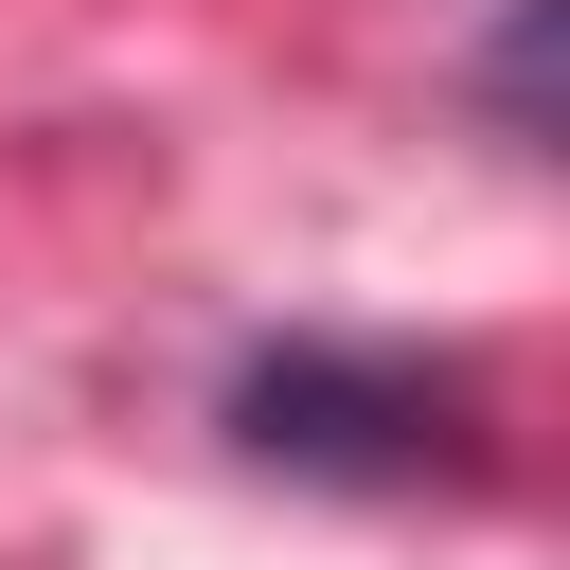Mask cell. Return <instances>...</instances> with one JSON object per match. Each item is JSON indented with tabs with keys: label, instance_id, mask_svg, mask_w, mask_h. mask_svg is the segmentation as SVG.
<instances>
[{
	"label": "cell",
	"instance_id": "1",
	"mask_svg": "<svg viewBox=\"0 0 570 570\" xmlns=\"http://www.w3.org/2000/svg\"><path fill=\"white\" fill-rule=\"evenodd\" d=\"M232 445L285 481H481V392L374 338H285L232 374Z\"/></svg>",
	"mask_w": 570,
	"mask_h": 570
},
{
	"label": "cell",
	"instance_id": "2",
	"mask_svg": "<svg viewBox=\"0 0 570 570\" xmlns=\"http://www.w3.org/2000/svg\"><path fill=\"white\" fill-rule=\"evenodd\" d=\"M552 18H570V0H517V18H499V53H481V89H499V125H517V142H552Z\"/></svg>",
	"mask_w": 570,
	"mask_h": 570
}]
</instances>
